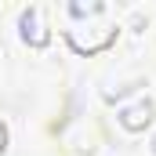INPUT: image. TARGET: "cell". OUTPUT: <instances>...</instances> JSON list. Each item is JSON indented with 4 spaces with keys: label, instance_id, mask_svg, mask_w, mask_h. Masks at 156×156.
<instances>
[{
    "label": "cell",
    "instance_id": "obj_1",
    "mask_svg": "<svg viewBox=\"0 0 156 156\" xmlns=\"http://www.w3.org/2000/svg\"><path fill=\"white\" fill-rule=\"evenodd\" d=\"M22 37H26V44H33V47H44L51 40L47 29H44V22H40V7H29L22 15Z\"/></svg>",
    "mask_w": 156,
    "mask_h": 156
},
{
    "label": "cell",
    "instance_id": "obj_3",
    "mask_svg": "<svg viewBox=\"0 0 156 156\" xmlns=\"http://www.w3.org/2000/svg\"><path fill=\"white\" fill-rule=\"evenodd\" d=\"M4 145H7V127L0 123V153H4Z\"/></svg>",
    "mask_w": 156,
    "mask_h": 156
},
{
    "label": "cell",
    "instance_id": "obj_2",
    "mask_svg": "<svg viewBox=\"0 0 156 156\" xmlns=\"http://www.w3.org/2000/svg\"><path fill=\"white\" fill-rule=\"evenodd\" d=\"M149 120H153V102L149 98H142L138 105H131V109L120 113V123L127 131H142V127H149Z\"/></svg>",
    "mask_w": 156,
    "mask_h": 156
}]
</instances>
